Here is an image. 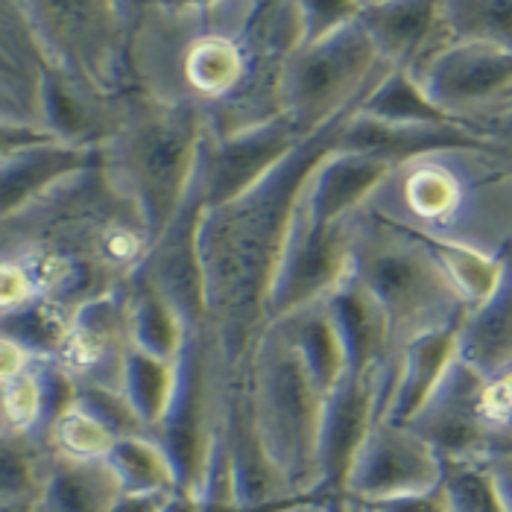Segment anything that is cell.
Here are the masks:
<instances>
[{
	"instance_id": "1",
	"label": "cell",
	"mask_w": 512,
	"mask_h": 512,
	"mask_svg": "<svg viewBox=\"0 0 512 512\" xmlns=\"http://www.w3.org/2000/svg\"><path fill=\"white\" fill-rule=\"evenodd\" d=\"M299 47V3H132V88L194 106L211 138L281 118L278 82Z\"/></svg>"
},
{
	"instance_id": "2",
	"label": "cell",
	"mask_w": 512,
	"mask_h": 512,
	"mask_svg": "<svg viewBox=\"0 0 512 512\" xmlns=\"http://www.w3.org/2000/svg\"><path fill=\"white\" fill-rule=\"evenodd\" d=\"M346 120L302 141L246 194L226 205L205 208L202 214L199 264L205 311L235 375L273 325V290L299 202L316 167L337 150Z\"/></svg>"
},
{
	"instance_id": "3",
	"label": "cell",
	"mask_w": 512,
	"mask_h": 512,
	"mask_svg": "<svg viewBox=\"0 0 512 512\" xmlns=\"http://www.w3.org/2000/svg\"><path fill=\"white\" fill-rule=\"evenodd\" d=\"M413 235L504 258L512 249V170L498 150H439L395 164L366 205Z\"/></svg>"
},
{
	"instance_id": "4",
	"label": "cell",
	"mask_w": 512,
	"mask_h": 512,
	"mask_svg": "<svg viewBox=\"0 0 512 512\" xmlns=\"http://www.w3.org/2000/svg\"><path fill=\"white\" fill-rule=\"evenodd\" d=\"M205 135V115L194 106L161 103L132 91L100 144V167L109 185L135 205L153 243L197 185Z\"/></svg>"
},
{
	"instance_id": "5",
	"label": "cell",
	"mask_w": 512,
	"mask_h": 512,
	"mask_svg": "<svg viewBox=\"0 0 512 512\" xmlns=\"http://www.w3.org/2000/svg\"><path fill=\"white\" fill-rule=\"evenodd\" d=\"M352 276L384 311L393 369L413 340L460 328L469 316L428 243L407 229L372 217L369 211L357 217Z\"/></svg>"
},
{
	"instance_id": "6",
	"label": "cell",
	"mask_w": 512,
	"mask_h": 512,
	"mask_svg": "<svg viewBox=\"0 0 512 512\" xmlns=\"http://www.w3.org/2000/svg\"><path fill=\"white\" fill-rule=\"evenodd\" d=\"M237 375L264 451L299 498L314 495L328 395L319 390L305 357L281 325H270Z\"/></svg>"
},
{
	"instance_id": "7",
	"label": "cell",
	"mask_w": 512,
	"mask_h": 512,
	"mask_svg": "<svg viewBox=\"0 0 512 512\" xmlns=\"http://www.w3.org/2000/svg\"><path fill=\"white\" fill-rule=\"evenodd\" d=\"M50 77L85 103L118 112L132 88V3L36 0L24 3Z\"/></svg>"
},
{
	"instance_id": "8",
	"label": "cell",
	"mask_w": 512,
	"mask_h": 512,
	"mask_svg": "<svg viewBox=\"0 0 512 512\" xmlns=\"http://www.w3.org/2000/svg\"><path fill=\"white\" fill-rule=\"evenodd\" d=\"M390 71L395 68L355 18L325 39L302 44L284 62L281 118L299 138H314L352 118Z\"/></svg>"
},
{
	"instance_id": "9",
	"label": "cell",
	"mask_w": 512,
	"mask_h": 512,
	"mask_svg": "<svg viewBox=\"0 0 512 512\" xmlns=\"http://www.w3.org/2000/svg\"><path fill=\"white\" fill-rule=\"evenodd\" d=\"M235 372L208 322L188 328L176 360V390L164 419L150 436L164 448L179 480V492L197 501L217 439L226 431Z\"/></svg>"
},
{
	"instance_id": "10",
	"label": "cell",
	"mask_w": 512,
	"mask_h": 512,
	"mask_svg": "<svg viewBox=\"0 0 512 512\" xmlns=\"http://www.w3.org/2000/svg\"><path fill=\"white\" fill-rule=\"evenodd\" d=\"M416 82L445 118L483 138V126L512 109V50L454 41Z\"/></svg>"
},
{
	"instance_id": "11",
	"label": "cell",
	"mask_w": 512,
	"mask_h": 512,
	"mask_svg": "<svg viewBox=\"0 0 512 512\" xmlns=\"http://www.w3.org/2000/svg\"><path fill=\"white\" fill-rule=\"evenodd\" d=\"M360 217V214H357ZM355 220L316 226L308 220L302 202L293 220V232L284 249V261L273 290L270 322L296 314L308 305L325 302L346 278L352 276L355 249Z\"/></svg>"
},
{
	"instance_id": "12",
	"label": "cell",
	"mask_w": 512,
	"mask_h": 512,
	"mask_svg": "<svg viewBox=\"0 0 512 512\" xmlns=\"http://www.w3.org/2000/svg\"><path fill=\"white\" fill-rule=\"evenodd\" d=\"M390 390H393V375L384 369H369V372H346V378L328 395L322 442H319L316 498H346L349 474L355 469L372 428L384 416Z\"/></svg>"
},
{
	"instance_id": "13",
	"label": "cell",
	"mask_w": 512,
	"mask_h": 512,
	"mask_svg": "<svg viewBox=\"0 0 512 512\" xmlns=\"http://www.w3.org/2000/svg\"><path fill=\"white\" fill-rule=\"evenodd\" d=\"M445 460L407 425L381 419L366 439L346 483V498L360 507H378L404 495L428 492L442 483Z\"/></svg>"
},
{
	"instance_id": "14",
	"label": "cell",
	"mask_w": 512,
	"mask_h": 512,
	"mask_svg": "<svg viewBox=\"0 0 512 512\" xmlns=\"http://www.w3.org/2000/svg\"><path fill=\"white\" fill-rule=\"evenodd\" d=\"M302 141L308 138H299L284 118L229 138L205 135L197 170V188L205 199V208L226 205L246 194Z\"/></svg>"
},
{
	"instance_id": "15",
	"label": "cell",
	"mask_w": 512,
	"mask_h": 512,
	"mask_svg": "<svg viewBox=\"0 0 512 512\" xmlns=\"http://www.w3.org/2000/svg\"><path fill=\"white\" fill-rule=\"evenodd\" d=\"M205 214V199L194 185L185 208L176 214V220L167 226V232L158 237L135 276L158 290L176 314L185 319L188 328L208 322L205 311V281L199 264V223Z\"/></svg>"
},
{
	"instance_id": "16",
	"label": "cell",
	"mask_w": 512,
	"mask_h": 512,
	"mask_svg": "<svg viewBox=\"0 0 512 512\" xmlns=\"http://www.w3.org/2000/svg\"><path fill=\"white\" fill-rule=\"evenodd\" d=\"M357 21L395 71L413 79L454 44L434 0H363Z\"/></svg>"
},
{
	"instance_id": "17",
	"label": "cell",
	"mask_w": 512,
	"mask_h": 512,
	"mask_svg": "<svg viewBox=\"0 0 512 512\" xmlns=\"http://www.w3.org/2000/svg\"><path fill=\"white\" fill-rule=\"evenodd\" d=\"M47 77L50 71L24 3L0 0V120L47 129Z\"/></svg>"
},
{
	"instance_id": "18",
	"label": "cell",
	"mask_w": 512,
	"mask_h": 512,
	"mask_svg": "<svg viewBox=\"0 0 512 512\" xmlns=\"http://www.w3.org/2000/svg\"><path fill=\"white\" fill-rule=\"evenodd\" d=\"M226 442L232 457L237 512H290L302 501L261 445L240 375H235L232 384Z\"/></svg>"
},
{
	"instance_id": "19",
	"label": "cell",
	"mask_w": 512,
	"mask_h": 512,
	"mask_svg": "<svg viewBox=\"0 0 512 512\" xmlns=\"http://www.w3.org/2000/svg\"><path fill=\"white\" fill-rule=\"evenodd\" d=\"M337 150L401 164L439 150H498L460 123H387L355 112L340 132ZM501 153V150H498Z\"/></svg>"
},
{
	"instance_id": "20",
	"label": "cell",
	"mask_w": 512,
	"mask_h": 512,
	"mask_svg": "<svg viewBox=\"0 0 512 512\" xmlns=\"http://www.w3.org/2000/svg\"><path fill=\"white\" fill-rule=\"evenodd\" d=\"M100 147L50 141L0 161V223H9L39 205L68 179L91 170Z\"/></svg>"
},
{
	"instance_id": "21",
	"label": "cell",
	"mask_w": 512,
	"mask_h": 512,
	"mask_svg": "<svg viewBox=\"0 0 512 512\" xmlns=\"http://www.w3.org/2000/svg\"><path fill=\"white\" fill-rule=\"evenodd\" d=\"M393 173V164L378 158L334 150L319 164L305 188L302 208L316 226L355 220Z\"/></svg>"
},
{
	"instance_id": "22",
	"label": "cell",
	"mask_w": 512,
	"mask_h": 512,
	"mask_svg": "<svg viewBox=\"0 0 512 512\" xmlns=\"http://www.w3.org/2000/svg\"><path fill=\"white\" fill-rule=\"evenodd\" d=\"M460 355V328L436 331L413 340L395 363V381L384 416L393 425H410L434 398L451 363Z\"/></svg>"
},
{
	"instance_id": "23",
	"label": "cell",
	"mask_w": 512,
	"mask_h": 512,
	"mask_svg": "<svg viewBox=\"0 0 512 512\" xmlns=\"http://www.w3.org/2000/svg\"><path fill=\"white\" fill-rule=\"evenodd\" d=\"M325 305L343 337V346L349 355V372L384 369L395 381L390 328H387L384 311L372 299V293L355 276H349L325 299Z\"/></svg>"
},
{
	"instance_id": "24",
	"label": "cell",
	"mask_w": 512,
	"mask_h": 512,
	"mask_svg": "<svg viewBox=\"0 0 512 512\" xmlns=\"http://www.w3.org/2000/svg\"><path fill=\"white\" fill-rule=\"evenodd\" d=\"M120 483L109 460H71L50 454L39 512H112Z\"/></svg>"
},
{
	"instance_id": "25",
	"label": "cell",
	"mask_w": 512,
	"mask_h": 512,
	"mask_svg": "<svg viewBox=\"0 0 512 512\" xmlns=\"http://www.w3.org/2000/svg\"><path fill=\"white\" fill-rule=\"evenodd\" d=\"M460 360L480 375L512 366V249L504 255V276L492 299L460 325Z\"/></svg>"
},
{
	"instance_id": "26",
	"label": "cell",
	"mask_w": 512,
	"mask_h": 512,
	"mask_svg": "<svg viewBox=\"0 0 512 512\" xmlns=\"http://www.w3.org/2000/svg\"><path fill=\"white\" fill-rule=\"evenodd\" d=\"M466 363V360H463ZM466 422L472 431L480 460H492L512 451V366L492 375H480L466 363Z\"/></svg>"
},
{
	"instance_id": "27",
	"label": "cell",
	"mask_w": 512,
	"mask_h": 512,
	"mask_svg": "<svg viewBox=\"0 0 512 512\" xmlns=\"http://www.w3.org/2000/svg\"><path fill=\"white\" fill-rule=\"evenodd\" d=\"M273 325H281L290 343L305 357L311 375L316 378L319 390L325 395L334 393V387L346 378L349 372V355L343 346V337L337 331V322L328 311L325 302L308 305L296 314L284 316Z\"/></svg>"
},
{
	"instance_id": "28",
	"label": "cell",
	"mask_w": 512,
	"mask_h": 512,
	"mask_svg": "<svg viewBox=\"0 0 512 512\" xmlns=\"http://www.w3.org/2000/svg\"><path fill=\"white\" fill-rule=\"evenodd\" d=\"M126 325L129 346L164 360H179L188 325L176 314V308L153 290L147 281L132 276L126 281Z\"/></svg>"
},
{
	"instance_id": "29",
	"label": "cell",
	"mask_w": 512,
	"mask_h": 512,
	"mask_svg": "<svg viewBox=\"0 0 512 512\" xmlns=\"http://www.w3.org/2000/svg\"><path fill=\"white\" fill-rule=\"evenodd\" d=\"M173 390H176V360L153 357L129 346L120 372V393L129 401L132 413L138 416L147 434L156 431L158 422L164 419Z\"/></svg>"
},
{
	"instance_id": "30",
	"label": "cell",
	"mask_w": 512,
	"mask_h": 512,
	"mask_svg": "<svg viewBox=\"0 0 512 512\" xmlns=\"http://www.w3.org/2000/svg\"><path fill=\"white\" fill-rule=\"evenodd\" d=\"M74 314V308L39 296L30 305L0 316V337L15 340L33 360H56L71 337Z\"/></svg>"
},
{
	"instance_id": "31",
	"label": "cell",
	"mask_w": 512,
	"mask_h": 512,
	"mask_svg": "<svg viewBox=\"0 0 512 512\" xmlns=\"http://www.w3.org/2000/svg\"><path fill=\"white\" fill-rule=\"evenodd\" d=\"M109 466L126 495H182L170 457L150 434L118 439Z\"/></svg>"
},
{
	"instance_id": "32",
	"label": "cell",
	"mask_w": 512,
	"mask_h": 512,
	"mask_svg": "<svg viewBox=\"0 0 512 512\" xmlns=\"http://www.w3.org/2000/svg\"><path fill=\"white\" fill-rule=\"evenodd\" d=\"M50 451L33 436L0 434V507H39Z\"/></svg>"
},
{
	"instance_id": "33",
	"label": "cell",
	"mask_w": 512,
	"mask_h": 512,
	"mask_svg": "<svg viewBox=\"0 0 512 512\" xmlns=\"http://www.w3.org/2000/svg\"><path fill=\"white\" fill-rule=\"evenodd\" d=\"M422 240L434 252L436 264L442 267V273L457 290V296L469 314L492 299V293L498 290L501 276H504V258H492L477 249L442 243V240H428V237H422Z\"/></svg>"
},
{
	"instance_id": "34",
	"label": "cell",
	"mask_w": 512,
	"mask_h": 512,
	"mask_svg": "<svg viewBox=\"0 0 512 512\" xmlns=\"http://www.w3.org/2000/svg\"><path fill=\"white\" fill-rule=\"evenodd\" d=\"M442 18L454 41L512 50V0H442Z\"/></svg>"
},
{
	"instance_id": "35",
	"label": "cell",
	"mask_w": 512,
	"mask_h": 512,
	"mask_svg": "<svg viewBox=\"0 0 512 512\" xmlns=\"http://www.w3.org/2000/svg\"><path fill=\"white\" fill-rule=\"evenodd\" d=\"M120 436L103 425L94 413L79 407L77 401L50 425L44 436V445L56 457L71 460H109L112 448L118 445Z\"/></svg>"
},
{
	"instance_id": "36",
	"label": "cell",
	"mask_w": 512,
	"mask_h": 512,
	"mask_svg": "<svg viewBox=\"0 0 512 512\" xmlns=\"http://www.w3.org/2000/svg\"><path fill=\"white\" fill-rule=\"evenodd\" d=\"M357 112L387 123H454L436 109L422 85L404 71H390V77L372 91V97Z\"/></svg>"
},
{
	"instance_id": "37",
	"label": "cell",
	"mask_w": 512,
	"mask_h": 512,
	"mask_svg": "<svg viewBox=\"0 0 512 512\" xmlns=\"http://www.w3.org/2000/svg\"><path fill=\"white\" fill-rule=\"evenodd\" d=\"M442 486L454 512H507L486 463H445Z\"/></svg>"
},
{
	"instance_id": "38",
	"label": "cell",
	"mask_w": 512,
	"mask_h": 512,
	"mask_svg": "<svg viewBox=\"0 0 512 512\" xmlns=\"http://www.w3.org/2000/svg\"><path fill=\"white\" fill-rule=\"evenodd\" d=\"M360 6H363V0L360 3H343V0H334V3H319V0L299 3V9H302V44L325 39V36L337 33L340 27L352 24L360 15Z\"/></svg>"
},
{
	"instance_id": "39",
	"label": "cell",
	"mask_w": 512,
	"mask_h": 512,
	"mask_svg": "<svg viewBox=\"0 0 512 512\" xmlns=\"http://www.w3.org/2000/svg\"><path fill=\"white\" fill-rule=\"evenodd\" d=\"M33 299L39 296L24 261L12 252H0V316L30 305Z\"/></svg>"
},
{
	"instance_id": "40",
	"label": "cell",
	"mask_w": 512,
	"mask_h": 512,
	"mask_svg": "<svg viewBox=\"0 0 512 512\" xmlns=\"http://www.w3.org/2000/svg\"><path fill=\"white\" fill-rule=\"evenodd\" d=\"M50 141H62V138H56L53 132L39 129V126H24V123L0 120V161L18 156V153H24L30 147L50 144Z\"/></svg>"
},
{
	"instance_id": "41",
	"label": "cell",
	"mask_w": 512,
	"mask_h": 512,
	"mask_svg": "<svg viewBox=\"0 0 512 512\" xmlns=\"http://www.w3.org/2000/svg\"><path fill=\"white\" fill-rule=\"evenodd\" d=\"M378 512H454L451 510V498L445 492V486L439 483L428 492H416V495H404L395 501H384L378 507H372Z\"/></svg>"
},
{
	"instance_id": "42",
	"label": "cell",
	"mask_w": 512,
	"mask_h": 512,
	"mask_svg": "<svg viewBox=\"0 0 512 512\" xmlns=\"http://www.w3.org/2000/svg\"><path fill=\"white\" fill-rule=\"evenodd\" d=\"M33 363H36V360L27 355L15 340L0 337V387H6V384L18 381L24 372H30V369H33Z\"/></svg>"
},
{
	"instance_id": "43",
	"label": "cell",
	"mask_w": 512,
	"mask_h": 512,
	"mask_svg": "<svg viewBox=\"0 0 512 512\" xmlns=\"http://www.w3.org/2000/svg\"><path fill=\"white\" fill-rule=\"evenodd\" d=\"M486 469H489L492 480H495V489H498V495H501L507 512H512V451L510 454H501V457L486 460Z\"/></svg>"
},
{
	"instance_id": "44",
	"label": "cell",
	"mask_w": 512,
	"mask_h": 512,
	"mask_svg": "<svg viewBox=\"0 0 512 512\" xmlns=\"http://www.w3.org/2000/svg\"><path fill=\"white\" fill-rule=\"evenodd\" d=\"M176 495H120L112 512H164Z\"/></svg>"
},
{
	"instance_id": "45",
	"label": "cell",
	"mask_w": 512,
	"mask_h": 512,
	"mask_svg": "<svg viewBox=\"0 0 512 512\" xmlns=\"http://www.w3.org/2000/svg\"><path fill=\"white\" fill-rule=\"evenodd\" d=\"M290 512H363L360 504H355L352 498H302Z\"/></svg>"
},
{
	"instance_id": "46",
	"label": "cell",
	"mask_w": 512,
	"mask_h": 512,
	"mask_svg": "<svg viewBox=\"0 0 512 512\" xmlns=\"http://www.w3.org/2000/svg\"><path fill=\"white\" fill-rule=\"evenodd\" d=\"M3 243H6V235H3V223H0V249H3Z\"/></svg>"
},
{
	"instance_id": "47",
	"label": "cell",
	"mask_w": 512,
	"mask_h": 512,
	"mask_svg": "<svg viewBox=\"0 0 512 512\" xmlns=\"http://www.w3.org/2000/svg\"><path fill=\"white\" fill-rule=\"evenodd\" d=\"M504 158H507V164H510V170H512V150L510 153H504Z\"/></svg>"
},
{
	"instance_id": "48",
	"label": "cell",
	"mask_w": 512,
	"mask_h": 512,
	"mask_svg": "<svg viewBox=\"0 0 512 512\" xmlns=\"http://www.w3.org/2000/svg\"><path fill=\"white\" fill-rule=\"evenodd\" d=\"M363 512H378V510H372V507H363Z\"/></svg>"
},
{
	"instance_id": "49",
	"label": "cell",
	"mask_w": 512,
	"mask_h": 512,
	"mask_svg": "<svg viewBox=\"0 0 512 512\" xmlns=\"http://www.w3.org/2000/svg\"><path fill=\"white\" fill-rule=\"evenodd\" d=\"M36 512H39V510H36Z\"/></svg>"
}]
</instances>
